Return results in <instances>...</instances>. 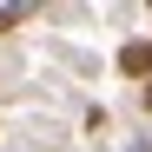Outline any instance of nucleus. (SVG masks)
Masks as SVG:
<instances>
[{"label":"nucleus","instance_id":"obj_1","mask_svg":"<svg viewBox=\"0 0 152 152\" xmlns=\"http://www.w3.org/2000/svg\"><path fill=\"white\" fill-rule=\"evenodd\" d=\"M119 73L152 86V40H126V46H119Z\"/></svg>","mask_w":152,"mask_h":152},{"label":"nucleus","instance_id":"obj_2","mask_svg":"<svg viewBox=\"0 0 152 152\" xmlns=\"http://www.w3.org/2000/svg\"><path fill=\"white\" fill-rule=\"evenodd\" d=\"M20 20H27V7H0V33H13Z\"/></svg>","mask_w":152,"mask_h":152},{"label":"nucleus","instance_id":"obj_3","mask_svg":"<svg viewBox=\"0 0 152 152\" xmlns=\"http://www.w3.org/2000/svg\"><path fill=\"white\" fill-rule=\"evenodd\" d=\"M126 152H152V139H132V145H126Z\"/></svg>","mask_w":152,"mask_h":152},{"label":"nucleus","instance_id":"obj_4","mask_svg":"<svg viewBox=\"0 0 152 152\" xmlns=\"http://www.w3.org/2000/svg\"><path fill=\"white\" fill-rule=\"evenodd\" d=\"M145 106H152V86H145Z\"/></svg>","mask_w":152,"mask_h":152}]
</instances>
